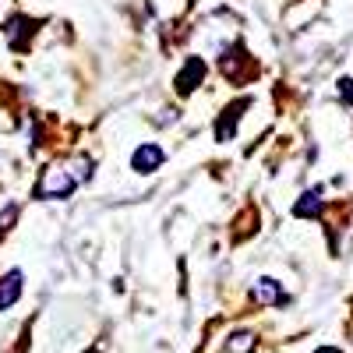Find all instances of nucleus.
Returning <instances> with one entry per match:
<instances>
[{
  "instance_id": "f257e3e1",
  "label": "nucleus",
  "mask_w": 353,
  "mask_h": 353,
  "mask_svg": "<svg viewBox=\"0 0 353 353\" xmlns=\"http://www.w3.org/2000/svg\"><path fill=\"white\" fill-rule=\"evenodd\" d=\"M81 176H88V173L71 170V166H50V170H43V181L36 184V198H68L78 188Z\"/></svg>"
},
{
  "instance_id": "f03ea898",
  "label": "nucleus",
  "mask_w": 353,
  "mask_h": 353,
  "mask_svg": "<svg viewBox=\"0 0 353 353\" xmlns=\"http://www.w3.org/2000/svg\"><path fill=\"white\" fill-rule=\"evenodd\" d=\"M163 163H166V152L159 149L156 141L141 145V149H134V156H131V170L134 173H156Z\"/></svg>"
},
{
  "instance_id": "7ed1b4c3",
  "label": "nucleus",
  "mask_w": 353,
  "mask_h": 353,
  "mask_svg": "<svg viewBox=\"0 0 353 353\" xmlns=\"http://www.w3.org/2000/svg\"><path fill=\"white\" fill-rule=\"evenodd\" d=\"M201 78H205V61H201V57H188V64L181 68L173 88H176L181 96H188V92H194V88L201 85Z\"/></svg>"
},
{
  "instance_id": "20e7f679",
  "label": "nucleus",
  "mask_w": 353,
  "mask_h": 353,
  "mask_svg": "<svg viewBox=\"0 0 353 353\" xmlns=\"http://www.w3.org/2000/svg\"><path fill=\"white\" fill-rule=\"evenodd\" d=\"M251 106V99H241L237 106H230L223 117H219V128H216V138L219 141H230L233 138V131H237V124H241V113Z\"/></svg>"
},
{
  "instance_id": "39448f33",
  "label": "nucleus",
  "mask_w": 353,
  "mask_h": 353,
  "mask_svg": "<svg viewBox=\"0 0 353 353\" xmlns=\"http://www.w3.org/2000/svg\"><path fill=\"white\" fill-rule=\"evenodd\" d=\"M18 297H21V272L11 269V272L0 276V311H8Z\"/></svg>"
},
{
  "instance_id": "423d86ee",
  "label": "nucleus",
  "mask_w": 353,
  "mask_h": 353,
  "mask_svg": "<svg viewBox=\"0 0 353 353\" xmlns=\"http://www.w3.org/2000/svg\"><path fill=\"white\" fill-rule=\"evenodd\" d=\"M254 297L261 301V304H283V290H279V283L276 279H258V286H254Z\"/></svg>"
},
{
  "instance_id": "0eeeda50",
  "label": "nucleus",
  "mask_w": 353,
  "mask_h": 353,
  "mask_svg": "<svg viewBox=\"0 0 353 353\" xmlns=\"http://www.w3.org/2000/svg\"><path fill=\"white\" fill-rule=\"evenodd\" d=\"M318 198H321V191H307L297 205H293V216H318L321 212V201Z\"/></svg>"
},
{
  "instance_id": "6e6552de",
  "label": "nucleus",
  "mask_w": 353,
  "mask_h": 353,
  "mask_svg": "<svg viewBox=\"0 0 353 353\" xmlns=\"http://www.w3.org/2000/svg\"><path fill=\"white\" fill-rule=\"evenodd\" d=\"M254 350V336L251 332H237V336H230L226 343V353H251Z\"/></svg>"
},
{
  "instance_id": "1a4fd4ad",
  "label": "nucleus",
  "mask_w": 353,
  "mask_h": 353,
  "mask_svg": "<svg viewBox=\"0 0 353 353\" xmlns=\"http://www.w3.org/2000/svg\"><path fill=\"white\" fill-rule=\"evenodd\" d=\"M14 219H18V205H8V209L0 212V233H8L14 226Z\"/></svg>"
},
{
  "instance_id": "9d476101",
  "label": "nucleus",
  "mask_w": 353,
  "mask_h": 353,
  "mask_svg": "<svg viewBox=\"0 0 353 353\" xmlns=\"http://www.w3.org/2000/svg\"><path fill=\"white\" fill-rule=\"evenodd\" d=\"M339 99L353 106V78H339Z\"/></svg>"
},
{
  "instance_id": "9b49d317",
  "label": "nucleus",
  "mask_w": 353,
  "mask_h": 353,
  "mask_svg": "<svg viewBox=\"0 0 353 353\" xmlns=\"http://www.w3.org/2000/svg\"><path fill=\"white\" fill-rule=\"evenodd\" d=\"M318 353H339V350H332V346H325V350H318Z\"/></svg>"
}]
</instances>
